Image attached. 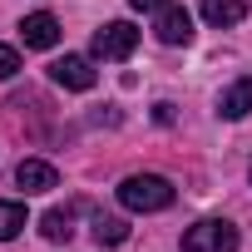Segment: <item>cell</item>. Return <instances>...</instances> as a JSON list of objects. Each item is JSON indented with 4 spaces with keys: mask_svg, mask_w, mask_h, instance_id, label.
<instances>
[{
    "mask_svg": "<svg viewBox=\"0 0 252 252\" xmlns=\"http://www.w3.org/2000/svg\"><path fill=\"white\" fill-rule=\"evenodd\" d=\"M119 203L129 213H163L173 203V183L163 173H129L119 183Z\"/></svg>",
    "mask_w": 252,
    "mask_h": 252,
    "instance_id": "6da1fadb",
    "label": "cell"
},
{
    "mask_svg": "<svg viewBox=\"0 0 252 252\" xmlns=\"http://www.w3.org/2000/svg\"><path fill=\"white\" fill-rule=\"evenodd\" d=\"M183 252H237V227L227 218H203L183 232Z\"/></svg>",
    "mask_w": 252,
    "mask_h": 252,
    "instance_id": "7a4b0ae2",
    "label": "cell"
},
{
    "mask_svg": "<svg viewBox=\"0 0 252 252\" xmlns=\"http://www.w3.org/2000/svg\"><path fill=\"white\" fill-rule=\"evenodd\" d=\"M139 45V30L129 20H109L104 30H94V55L99 60H129Z\"/></svg>",
    "mask_w": 252,
    "mask_h": 252,
    "instance_id": "3957f363",
    "label": "cell"
},
{
    "mask_svg": "<svg viewBox=\"0 0 252 252\" xmlns=\"http://www.w3.org/2000/svg\"><path fill=\"white\" fill-rule=\"evenodd\" d=\"M154 40L158 45H188L193 40V15L183 5H163L158 20H154Z\"/></svg>",
    "mask_w": 252,
    "mask_h": 252,
    "instance_id": "277c9868",
    "label": "cell"
},
{
    "mask_svg": "<svg viewBox=\"0 0 252 252\" xmlns=\"http://www.w3.org/2000/svg\"><path fill=\"white\" fill-rule=\"evenodd\" d=\"M50 79H55L60 89L84 94V89H94V64H89L84 55H64V60H55V64H50Z\"/></svg>",
    "mask_w": 252,
    "mask_h": 252,
    "instance_id": "5b68a950",
    "label": "cell"
},
{
    "mask_svg": "<svg viewBox=\"0 0 252 252\" xmlns=\"http://www.w3.org/2000/svg\"><path fill=\"white\" fill-rule=\"evenodd\" d=\"M20 40H25V50H55L60 45V20L50 10H35V15L20 20Z\"/></svg>",
    "mask_w": 252,
    "mask_h": 252,
    "instance_id": "8992f818",
    "label": "cell"
},
{
    "mask_svg": "<svg viewBox=\"0 0 252 252\" xmlns=\"http://www.w3.org/2000/svg\"><path fill=\"white\" fill-rule=\"evenodd\" d=\"M247 114H252V74H242L237 84H227V89L218 94V119L237 124V119H247Z\"/></svg>",
    "mask_w": 252,
    "mask_h": 252,
    "instance_id": "52a82bcc",
    "label": "cell"
},
{
    "mask_svg": "<svg viewBox=\"0 0 252 252\" xmlns=\"http://www.w3.org/2000/svg\"><path fill=\"white\" fill-rule=\"evenodd\" d=\"M15 188H25V193H50V188H60V173H55V163H45V158H25V163L15 168Z\"/></svg>",
    "mask_w": 252,
    "mask_h": 252,
    "instance_id": "ba28073f",
    "label": "cell"
},
{
    "mask_svg": "<svg viewBox=\"0 0 252 252\" xmlns=\"http://www.w3.org/2000/svg\"><path fill=\"white\" fill-rule=\"evenodd\" d=\"M198 10H203V20L213 30H232V25L247 20V0H203Z\"/></svg>",
    "mask_w": 252,
    "mask_h": 252,
    "instance_id": "9c48e42d",
    "label": "cell"
},
{
    "mask_svg": "<svg viewBox=\"0 0 252 252\" xmlns=\"http://www.w3.org/2000/svg\"><path fill=\"white\" fill-rule=\"evenodd\" d=\"M94 242L99 247H124L129 242V222L114 218V213H94Z\"/></svg>",
    "mask_w": 252,
    "mask_h": 252,
    "instance_id": "30bf717a",
    "label": "cell"
},
{
    "mask_svg": "<svg viewBox=\"0 0 252 252\" xmlns=\"http://www.w3.org/2000/svg\"><path fill=\"white\" fill-rule=\"evenodd\" d=\"M40 232H45V242H69V237H74V218H69V208H50V213L40 218Z\"/></svg>",
    "mask_w": 252,
    "mask_h": 252,
    "instance_id": "8fae6325",
    "label": "cell"
},
{
    "mask_svg": "<svg viewBox=\"0 0 252 252\" xmlns=\"http://www.w3.org/2000/svg\"><path fill=\"white\" fill-rule=\"evenodd\" d=\"M25 232V203H0V242Z\"/></svg>",
    "mask_w": 252,
    "mask_h": 252,
    "instance_id": "7c38bea8",
    "label": "cell"
},
{
    "mask_svg": "<svg viewBox=\"0 0 252 252\" xmlns=\"http://www.w3.org/2000/svg\"><path fill=\"white\" fill-rule=\"evenodd\" d=\"M15 69H20V55H15L10 45H0V79H10Z\"/></svg>",
    "mask_w": 252,
    "mask_h": 252,
    "instance_id": "4fadbf2b",
    "label": "cell"
},
{
    "mask_svg": "<svg viewBox=\"0 0 252 252\" xmlns=\"http://www.w3.org/2000/svg\"><path fill=\"white\" fill-rule=\"evenodd\" d=\"M129 5H134V10H154V15H158V10L168 5V0H129Z\"/></svg>",
    "mask_w": 252,
    "mask_h": 252,
    "instance_id": "5bb4252c",
    "label": "cell"
}]
</instances>
